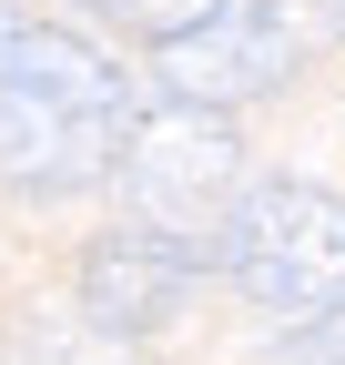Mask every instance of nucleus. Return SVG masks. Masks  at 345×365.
<instances>
[{"label": "nucleus", "instance_id": "obj_8", "mask_svg": "<svg viewBox=\"0 0 345 365\" xmlns=\"http://www.w3.org/2000/svg\"><path fill=\"white\" fill-rule=\"evenodd\" d=\"M11 31H21V11H11V0H0V51H11Z\"/></svg>", "mask_w": 345, "mask_h": 365}, {"label": "nucleus", "instance_id": "obj_9", "mask_svg": "<svg viewBox=\"0 0 345 365\" xmlns=\"http://www.w3.org/2000/svg\"><path fill=\"white\" fill-rule=\"evenodd\" d=\"M335 31H345V0H335Z\"/></svg>", "mask_w": 345, "mask_h": 365}, {"label": "nucleus", "instance_id": "obj_3", "mask_svg": "<svg viewBox=\"0 0 345 365\" xmlns=\"http://www.w3.org/2000/svg\"><path fill=\"white\" fill-rule=\"evenodd\" d=\"M294 51H305V31H294L284 0H213L193 31L153 41V81H163V102L234 112V102L284 91L294 81Z\"/></svg>", "mask_w": 345, "mask_h": 365}, {"label": "nucleus", "instance_id": "obj_7", "mask_svg": "<svg viewBox=\"0 0 345 365\" xmlns=\"http://www.w3.org/2000/svg\"><path fill=\"white\" fill-rule=\"evenodd\" d=\"M284 365H345V304L325 314V325H305V345H294Z\"/></svg>", "mask_w": 345, "mask_h": 365}, {"label": "nucleus", "instance_id": "obj_5", "mask_svg": "<svg viewBox=\"0 0 345 365\" xmlns=\"http://www.w3.org/2000/svg\"><path fill=\"white\" fill-rule=\"evenodd\" d=\"M213 274V234H172V223H122L81 254V304L102 335H163Z\"/></svg>", "mask_w": 345, "mask_h": 365}, {"label": "nucleus", "instance_id": "obj_2", "mask_svg": "<svg viewBox=\"0 0 345 365\" xmlns=\"http://www.w3.org/2000/svg\"><path fill=\"white\" fill-rule=\"evenodd\" d=\"M213 274H234L244 304H264L274 325H325V314L345 304V193H325V182H244L224 234H213Z\"/></svg>", "mask_w": 345, "mask_h": 365}, {"label": "nucleus", "instance_id": "obj_6", "mask_svg": "<svg viewBox=\"0 0 345 365\" xmlns=\"http://www.w3.org/2000/svg\"><path fill=\"white\" fill-rule=\"evenodd\" d=\"M81 11H102L112 31H133V41H172V31H193L213 0H81Z\"/></svg>", "mask_w": 345, "mask_h": 365}, {"label": "nucleus", "instance_id": "obj_1", "mask_svg": "<svg viewBox=\"0 0 345 365\" xmlns=\"http://www.w3.org/2000/svg\"><path fill=\"white\" fill-rule=\"evenodd\" d=\"M133 91L61 21H21L0 51V182L11 193H81L122 163Z\"/></svg>", "mask_w": 345, "mask_h": 365}, {"label": "nucleus", "instance_id": "obj_4", "mask_svg": "<svg viewBox=\"0 0 345 365\" xmlns=\"http://www.w3.org/2000/svg\"><path fill=\"white\" fill-rule=\"evenodd\" d=\"M122 193H133L153 223H172V234H193V213H213L244 182V143L224 112H193V102H153L133 112V132H122Z\"/></svg>", "mask_w": 345, "mask_h": 365}]
</instances>
